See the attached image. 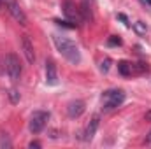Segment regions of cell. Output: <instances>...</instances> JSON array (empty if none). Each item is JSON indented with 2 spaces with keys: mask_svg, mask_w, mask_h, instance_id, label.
Masks as SVG:
<instances>
[{
  "mask_svg": "<svg viewBox=\"0 0 151 149\" xmlns=\"http://www.w3.org/2000/svg\"><path fill=\"white\" fill-rule=\"evenodd\" d=\"M53 42H55L58 53L67 62H70L74 65H77L81 62V53H79V47L76 46L74 40H70V39H67V37H60V35H53Z\"/></svg>",
  "mask_w": 151,
  "mask_h": 149,
  "instance_id": "cell-1",
  "label": "cell"
},
{
  "mask_svg": "<svg viewBox=\"0 0 151 149\" xmlns=\"http://www.w3.org/2000/svg\"><path fill=\"white\" fill-rule=\"evenodd\" d=\"M123 102H125V93L121 90H107L102 93V105L107 111L119 107Z\"/></svg>",
  "mask_w": 151,
  "mask_h": 149,
  "instance_id": "cell-2",
  "label": "cell"
},
{
  "mask_svg": "<svg viewBox=\"0 0 151 149\" xmlns=\"http://www.w3.org/2000/svg\"><path fill=\"white\" fill-rule=\"evenodd\" d=\"M118 70H119L121 75H127V77L128 75H141V74H144V72H148V65L142 63V62L132 63V62L123 60V62L118 63Z\"/></svg>",
  "mask_w": 151,
  "mask_h": 149,
  "instance_id": "cell-3",
  "label": "cell"
},
{
  "mask_svg": "<svg viewBox=\"0 0 151 149\" xmlns=\"http://www.w3.org/2000/svg\"><path fill=\"white\" fill-rule=\"evenodd\" d=\"M5 70H7L9 77H11V81L16 82L19 79V75H21V62H19V58L14 53H9L5 56Z\"/></svg>",
  "mask_w": 151,
  "mask_h": 149,
  "instance_id": "cell-4",
  "label": "cell"
},
{
  "mask_svg": "<svg viewBox=\"0 0 151 149\" xmlns=\"http://www.w3.org/2000/svg\"><path fill=\"white\" fill-rule=\"evenodd\" d=\"M49 121V112L46 111H35L30 117V123H28V128L32 133H40L46 126V123Z\"/></svg>",
  "mask_w": 151,
  "mask_h": 149,
  "instance_id": "cell-5",
  "label": "cell"
},
{
  "mask_svg": "<svg viewBox=\"0 0 151 149\" xmlns=\"http://www.w3.org/2000/svg\"><path fill=\"white\" fill-rule=\"evenodd\" d=\"M63 12H65V16L70 19V23H74V25H77V27L84 21L81 11L76 9V5L70 2V0H65V4H63Z\"/></svg>",
  "mask_w": 151,
  "mask_h": 149,
  "instance_id": "cell-6",
  "label": "cell"
},
{
  "mask_svg": "<svg viewBox=\"0 0 151 149\" xmlns=\"http://www.w3.org/2000/svg\"><path fill=\"white\" fill-rule=\"evenodd\" d=\"M7 9H9V12H11V16L19 23V25H23V27H27V23H28V19H27V14L23 12V9L19 7V4L16 2V0H12V2H9L7 5H5Z\"/></svg>",
  "mask_w": 151,
  "mask_h": 149,
  "instance_id": "cell-7",
  "label": "cell"
},
{
  "mask_svg": "<svg viewBox=\"0 0 151 149\" xmlns=\"http://www.w3.org/2000/svg\"><path fill=\"white\" fill-rule=\"evenodd\" d=\"M46 82L49 86H55L58 82V72H56V63L53 58L46 60Z\"/></svg>",
  "mask_w": 151,
  "mask_h": 149,
  "instance_id": "cell-8",
  "label": "cell"
},
{
  "mask_svg": "<svg viewBox=\"0 0 151 149\" xmlns=\"http://www.w3.org/2000/svg\"><path fill=\"white\" fill-rule=\"evenodd\" d=\"M21 49H23V54H25L27 62L34 65V62H35V51H34V44H32V40H30L28 35L21 37Z\"/></svg>",
  "mask_w": 151,
  "mask_h": 149,
  "instance_id": "cell-9",
  "label": "cell"
},
{
  "mask_svg": "<svg viewBox=\"0 0 151 149\" xmlns=\"http://www.w3.org/2000/svg\"><path fill=\"white\" fill-rule=\"evenodd\" d=\"M84 112V102L83 100H74L67 105V114L69 117H79Z\"/></svg>",
  "mask_w": 151,
  "mask_h": 149,
  "instance_id": "cell-10",
  "label": "cell"
},
{
  "mask_svg": "<svg viewBox=\"0 0 151 149\" xmlns=\"http://www.w3.org/2000/svg\"><path fill=\"white\" fill-rule=\"evenodd\" d=\"M99 121H100V117H99V114H95V116L91 117V121L88 123L86 130H84V140H91V139H93V135H95V132H97V128H99Z\"/></svg>",
  "mask_w": 151,
  "mask_h": 149,
  "instance_id": "cell-11",
  "label": "cell"
},
{
  "mask_svg": "<svg viewBox=\"0 0 151 149\" xmlns=\"http://www.w3.org/2000/svg\"><path fill=\"white\" fill-rule=\"evenodd\" d=\"M81 14L84 21H93V7H91V0H81Z\"/></svg>",
  "mask_w": 151,
  "mask_h": 149,
  "instance_id": "cell-12",
  "label": "cell"
},
{
  "mask_svg": "<svg viewBox=\"0 0 151 149\" xmlns=\"http://www.w3.org/2000/svg\"><path fill=\"white\" fill-rule=\"evenodd\" d=\"M134 30H135V34L137 35H146V23H142V21H135L134 23Z\"/></svg>",
  "mask_w": 151,
  "mask_h": 149,
  "instance_id": "cell-13",
  "label": "cell"
},
{
  "mask_svg": "<svg viewBox=\"0 0 151 149\" xmlns=\"http://www.w3.org/2000/svg\"><path fill=\"white\" fill-rule=\"evenodd\" d=\"M109 69H111V60L106 58V60L100 63V70H102V72H109Z\"/></svg>",
  "mask_w": 151,
  "mask_h": 149,
  "instance_id": "cell-14",
  "label": "cell"
},
{
  "mask_svg": "<svg viewBox=\"0 0 151 149\" xmlns=\"http://www.w3.org/2000/svg\"><path fill=\"white\" fill-rule=\"evenodd\" d=\"M0 146H2V148H11V140H9L7 135H2V139H0Z\"/></svg>",
  "mask_w": 151,
  "mask_h": 149,
  "instance_id": "cell-15",
  "label": "cell"
},
{
  "mask_svg": "<svg viewBox=\"0 0 151 149\" xmlns=\"http://www.w3.org/2000/svg\"><path fill=\"white\" fill-rule=\"evenodd\" d=\"M55 23H58L60 27L63 25V27H67V28H76L77 25H74V23H69V21H62V19H55Z\"/></svg>",
  "mask_w": 151,
  "mask_h": 149,
  "instance_id": "cell-16",
  "label": "cell"
},
{
  "mask_svg": "<svg viewBox=\"0 0 151 149\" xmlns=\"http://www.w3.org/2000/svg\"><path fill=\"white\" fill-rule=\"evenodd\" d=\"M9 97H11V100H12L14 104H16V102L19 100V93H18L16 90H11V91H9Z\"/></svg>",
  "mask_w": 151,
  "mask_h": 149,
  "instance_id": "cell-17",
  "label": "cell"
},
{
  "mask_svg": "<svg viewBox=\"0 0 151 149\" xmlns=\"http://www.w3.org/2000/svg\"><path fill=\"white\" fill-rule=\"evenodd\" d=\"M107 44H109V46H119V44H121V39L114 35V37L109 39V42H107Z\"/></svg>",
  "mask_w": 151,
  "mask_h": 149,
  "instance_id": "cell-18",
  "label": "cell"
},
{
  "mask_svg": "<svg viewBox=\"0 0 151 149\" xmlns=\"http://www.w3.org/2000/svg\"><path fill=\"white\" fill-rule=\"evenodd\" d=\"M118 18H119V19H121V21H125V25H128V19H127V18H125V16H123V14H118Z\"/></svg>",
  "mask_w": 151,
  "mask_h": 149,
  "instance_id": "cell-19",
  "label": "cell"
},
{
  "mask_svg": "<svg viewBox=\"0 0 151 149\" xmlns=\"http://www.w3.org/2000/svg\"><path fill=\"white\" fill-rule=\"evenodd\" d=\"M30 148L34 149V148H40V144L39 142H30Z\"/></svg>",
  "mask_w": 151,
  "mask_h": 149,
  "instance_id": "cell-20",
  "label": "cell"
},
{
  "mask_svg": "<svg viewBox=\"0 0 151 149\" xmlns=\"http://www.w3.org/2000/svg\"><path fill=\"white\" fill-rule=\"evenodd\" d=\"M141 2H142L144 5H148V7H150V9H151V0H141Z\"/></svg>",
  "mask_w": 151,
  "mask_h": 149,
  "instance_id": "cell-21",
  "label": "cell"
},
{
  "mask_svg": "<svg viewBox=\"0 0 151 149\" xmlns=\"http://www.w3.org/2000/svg\"><path fill=\"white\" fill-rule=\"evenodd\" d=\"M146 142H150V144H151V132L148 133V137H146Z\"/></svg>",
  "mask_w": 151,
  "mask_h": 149,
  "instance_id": "cell-22",
  "label": "cell"
},
{
  "mask_svg": "<svg viewBox=\"0 0 151 149\" xmlns=\"http://www.w3.org/2000/svg\"><path fill=\"white\" fill-rule=\"evenodd\" d=\"M146 119H151V111H150V112H146Z\"/></svg>",
  "mask_w": 151,
  "mask_h": 149,
  "instance_id": "cell-23",
  "label": "cell"
},
{
  "mask_svg": "<svg viewBox=\"0 0 151 149\" xmlns=\"http://www.w3.org/2000/svg\"><path fill=\"white\" fill-rule=\"evenodd\" d=\"M0 9H2V0H0Z\"/></svg>",
  "mask_w": 151,
  "mask_h": 149,
  "instance_id": "cell-24",
  "label": "cell"
}]
</instances>
